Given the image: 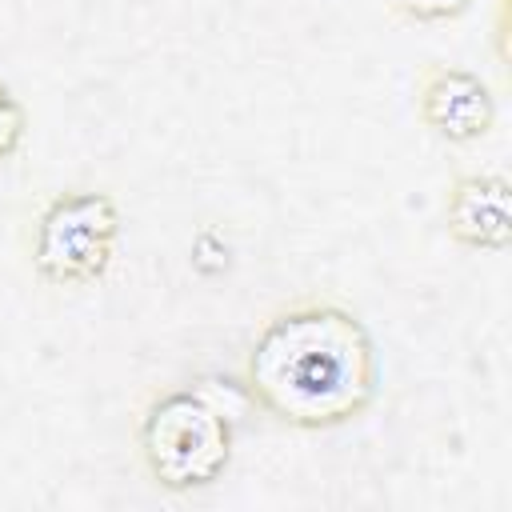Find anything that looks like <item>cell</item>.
<instances>
[{
	"instance_id": "obj_7",
	"label": "cell",
	"mask_w": 512,
	"mask_h": 512,
	"mask_svg": "<svg viewBox=\"0 0 512 512\" xmlns=\"http://www.w3.org/2000/svg\"><path fill=\"white\" fill-rule=\"evenodd\" d=\"M392 8L412 24H448L460 20L472 8V0H392Z\"/></svg>"
},
{
	"instance_id": "obj_4",
	"label": "cell",
	"mask_w": 512,
	"mask_h": 512,
	"mask_svg": "<svg viewBox=\"0 0 512 512\" xmlns=\"http://www.w3.org/2000/svg\"><path fill=\"white\" fill-rule=\"evenodd\" d=\"M416 116L444 144H476L496 128V96L484 76L428 60L416 80Z\"/></svg>"
},
{
	"instance_id": "obj_1",
	"label": "cell",
	"mask_w": 512,
	"mask_h": 512,
	"mask_svg": "<svg viewBox=\"0 0 512 512\" xmlns=\"http://www.w3.org/2000/svg\"><path fill=\"white\" fill-rule=\"evenodd\" d=\"M244 388L288 428L324 432L352 424L380 392L372 332L340 300H292L252 336L244 352Z\"/></svg>"
},
{
	"instance_id": "obj_5",
	"label": "cell",
	"mask_w": 512,
	"mask_h": 512,
	"mask_svg": "<svg viewBox=\"0 0 512 512\" xmlns=\"http://www.w3.org/2000/svg\"><path fill=\"white\" fill-rule=\"evenodd\" d=\"M444 232L472 252H504L512 244V180L480 168L460 172L440 204Z\"/></svg>"
},
{
	"instance_id": "obj_2",
	"label": "cell",
	"mask_w": 512,
	"mask_h": 512,
	"mask_svg": "<svg viewBox=\"0 0 512 512\" xmlns=\"http://www.w3.org/2000/svg\"><path fill=\"white\" fill-rule=\"evenodd\" d=\"M136 452L156 488L200 492L232 464V420L200 388H168L140 412Z\"/></svg>"
},
{
	"instance_id": "obj_6",
	"label": "cell",
	"mask_w": 512,
	"mask_h": 512,
	"mask_svg": "<svg viewBox=\"0 0 512 512\" xmlns=\"http://www.w3.org/2000/svg\"><path fill=\"white\" fill-rule=\"evenodd\" d=\"M24 132H28V112L16 100V92L0 80V160L16 156V148L24 144Z\"/></svg>"
},
{
	"instance_id": "obj_3",
	"label": "cell",
	"mask_w": 512,
	"mask_h": 512,
	"mask_svg": "<svg viewBox=\"0 0 512 512\" xmlns=\"http://www.w3.org/2000/svg\"><path fill=\"white\" fill-rule=\"evenodd\" d=\"M120 240V208L104 188L56 192L32 228V272L52 288H84L108 276Z\"/></svg>"
}]
</instances>
